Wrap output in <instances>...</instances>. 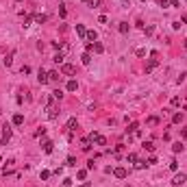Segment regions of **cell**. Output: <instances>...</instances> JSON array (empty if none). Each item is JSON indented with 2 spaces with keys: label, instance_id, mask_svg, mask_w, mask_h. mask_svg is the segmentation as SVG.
I'll list each match as a JSON object with an SVG mask.
<instances>
[{
  "label": "cell",
  "instance_id": "obj_1",
  "mask_svg": "<svg viewBox=\"0 0 187 187\" xmlns=\"http://www.w3.org/2000/svg\"><path fill=\"white\" fill-rule=\"evenodd\" d=\"M52 100H54V98H52ZM52 100L48 102V118H50V120H57V118H59V109H57V104H54Z\"/></svg>",
  "mask_w": 187,
  "mask_h": 187
},
{
  "label": "cell",
  "instance_id": "obj_2",
  "mask_svg": "<svg viewBox=\"0 0 187 187\" xmlns=\"http://www.w3.org/2000/svg\"><path fill=\"white\" fill-rule=\"evenodd\" d=\"M157 65H159V59H157V52H152V59H150V61H148V63H146V74H150V72H152L154 68H157Z\"/></svg>",
  "mask_w": 187,
  "mask_h": 187
},
{
  "label": "cell",
  "instance_id": "obj_3",
  "mask_svg": "<svg viewBox=\"0 0 187 187\" xmlns=\"http://www.w3.org/2000/svg\"><path fill=\"white\" fill-rule=\"evenodd\" d=\"M89 139H91V144H98V146H104V144H107L104 135H100V133H91V135H89Z\"/></svg>",
  "mask_w": 187,
  "mask_h": 187
},
{
  "label": "cell",
  "instance_id": "obj_4",
  "mask_svg": "<svg viewBox=\"0 0 187 187\" xmlns=\"http://www.w3.org/2000/svg\"><path fill=\"white\" fill-rule=\"evenodd\" d=\"M74 72H76V68H74L72 63H61V74H65V76H72Z\"/></svg>",
  "mask_w": 187,
  "mask_h": 187
},
{
  "label": "cell",
  "instance_id": "obj_5",
  "mask_svg": "<svg viewBox=\"0 0 187 187\" xmlns=\"http://www.w3.org/2000/svg\"><path fill=\"white\" fill-rule=\"evenodd\" d=\"M9 139H11V128H9V126H5V131H2V139H0V144H2V146H7V144H9Z\"/></svg>",
  "mask_w": 187,
  "mask_h": 187
},
{
  "label": "cell",
  "instance_id": "obj_6",
  "mask_svg": "<svg viewBox=\"0 0 187 187\" xmlns=\"http://www.w3.org/2000/svg\"><path fill=\"white\" fill-rule=\"evenodd\" d=\"M37 81H39L41 85L50 83V79H48V72H46V70H39V74H37Z\"/></svg>",
  "mask_w": 187,
  "mask_h": 187
},
{
  "label": "cell",
  "instance_id": "obj_7",
  "mask_svg": "<svg viewBox=\"0 0 187 187\" xmlns=\"http://www.w3.org/2000/svg\"><path fill=\"white\" fill-rule=\"evenodd\" d=\"M41 148H44V152H52V150H54V144L52 142H50V139H44V142H41Z\"/></svg>",
  "mask_w": 187,
  "mask_h": 187
},
{
  "label": "cell",
  "instance_id": "obj_8",
  "mask_svg": "<svg viewBox=\"0 0 187 187\" xmlns=\"http://www.w3.org/2000/svg\"><path fill=\"white\" fill-rule=\"evenodd\" d=\"M113 174H115V178H126V176H128L126 167H115V170H113Z\"/></svg>",
  "mask_w": 187,
  "mask_h": 187
},
{
  "label": "cell",
  "instance_id": "obj_9",
  "mask_svg": "<svg viewBox=\"0 0 187 187\" xmlns=\"http://www.w3.org/2000/svg\"><path fill=\"white\" fill-rule=\"evenodd\" d=\"M185 181H187V174H183V172H181V174H176V176H174V181H172V183L178 187V185H183Z\"/></svg>",
  "mask_w": 187,
  "mask_h": 187
},
{
  "label": "cell",
  "instance_id": "obj_10",
  "mask_svg": "<svg viewBox=\"0 0 187 187\" xmlns=\"http://www.w3.org/2000/svg\"><path fill=\"white\" fill-rule=\"evenodd\" d=\"M13 124H15V126H22V124H24V115H22V113H15V115H13Z\"/></svg>",
  "mask_w": 187,
  "mask_h": 187
},
{
  "label": "cell",
  "instance_id": "obj_11",
  "mask_svg": "<svg viewBox=\"0 0 187 187\" xmlns=\"http://www.w3.org/2000/svg\"><path fill=\"white\" fill-rule=\"evenodd\" d=\"M76 35H79V37H83V39L87 37V30H85L83 24H76Z\"/></svg>",
  "mask_w": 187,
  "mask_h": 187
},
{
  "label": "cell",
  "instance_id": "obj_12",
  "mask_svg": "<svg viewBox=\"0 0 187 187\" xmlns=\"http://www.w3.org/2000/svg\"><path fill=\"white\" fill-rule=\"evenodd\" d=\"M81 148H83V150H89V148H91V139H89V137L81 139Z\"/></svg>",
  "mask_w": 187,
  "mask_h": 187
},
{
  "label": "cell",
  "instance_id": "obj_13",
  "mask_svg": "<svg viewBox=\"0 0 187 187\" xmlns=\"http://www.w3.org/2000/svg\"><path fill=\"white\" fill-rule=\"evenodd\" d=\"M48 79H50V81H54V83H57V81L61 79V74L57 72V70H52V72H48Z\"/></svg>",
  "mask_w": 187,
  "mask_h": 187
},
{
  "label": "cell",
  "instance_id": "obj_14",
  "mask_svg": "<svg viewBox=\"0 0 187 187\" xmlns=\"http://www.w3.org/2000/svg\"><path fill=\"white\" fill-rule=\"evenodd\" d=\"M76 89H79V83H76V81H68V91H76Z\"/></svg>",
  "mask_w": 187,
  "mask_h": 187
},
{
  "label": "cell",
  "instance_id": "obj_15",
  "mask_svg": "<svg viewBox=\"0 0 187 187\" xmlns=\"http://www.w3.org/2000/svg\"><path fill=\"white\" fill-rule=\"evenodd\" d=\"M13 57H15V50H11V52L5 57V65H11V63H13Z\"/></svg>",
  "mask_w": 187,
  "mask_h": 187
},
{
  "label": "cell",
  "instance_id": "obj_16",
  "mask_svg": "<svg viewBox=\"0 0 187 187\" xmlns=\"http://www.w3.org/2000/svg\"><path fill=\"white\" fill-rule=\"evenodd\" d=\"M33 18H35V22H37V24H44V22L48 20V18H46L44 13H37V15H33Z\"/></svg>",
  "mask_w": 187,
  "mask_h": 187
},
{
  "label": "cell",
  "instance_id": "obj_17",
  "mask_svg": "<svg viewBox=\"0 0 187 187\" xmlns=\"http://www.w3.org/2000/svg\"><path fill=\"white\" fill-rule=\"evenodd\" d=\"M94 52H98V54H100V52H104V46L100 44V41H94Z\"/></svg>",
  "mask_w": 187,
  "mask_h": 187
},
{
  "label": "cell",
  "instance_id": "obj_18",
  "mask_svg": "<svg viewBox=\"0 0 187 187\" xmlns=\"http://www.w3.org/2000/svg\"><path fill=\"white\" fill-rule=\"evenodd\" d=\"M146 122H148V126H157V124H159V118H157V115H150Z\"/></svg>",
  "mask_w": 187,
  "mask_h": 187
},
{
  "label": "cell",
  "instance_id": "obj_19",
  "mask_svg": "<svg viewBox=\"0 0 187 187\" xmlns=\"http://www.w3.org/2000/svg\"><path fill=\"white\" fill-rule=\"evenodd\" d=\"M76 126H79V122H76V118H70V120H68V128H70V131H74Z\"/></svg>",
  "mask_w": 187,
  "mask_h": 187
},
{
  "label": "cell",
  "instance_id": "obj_20",
  "mask_svg": "<svg viewBox=\"0 0 187 187\" xmlns=\"http://www.w3.org/2000/svg\"><path fill=\"white\" fill-rule=\"evenodd\" d=\"M183 118H185L183 113H174V115H172V122H174V124H181V122H183Z\"/></svg>",
  "mask_w": 187,
  "mask_h": 187
},
{
  "label": "cell",
  "instance_id": "obj_21",
  "mask_svg": "<svg viewBox=\"0 0 187 187\" xmlns=\"http://www.w3.org/2000/svg\"><path fill=\"white\" fill-rule=\"evenodd\" d=\"M183 148H185V146H183V144H181V142H176V144H172V150H174V152H183Z\"/></svg>",
  "mask_w": 187,
  "mask_h": 187
},
{
  "label": "cell",
  "instance_id": "obj_22",
  "mask_svg": "<svg viewBox=\"0 0 187 187\" xmlns=\"http://www.w3.org/2000/svg\"><path fill=\"white\" fill-rule=\"evenodd\" d=\"M126 161L128 163H137L139 159H137V154H135V152H131V154H126Z\"/></svg>",
  "mask_w": 187,
  "mask_h": 187
},
{
  "label": "cell",
  "instance_id": "obj_23",
  "mask_svg": "<svg viewBox=\"0 0 187 187\" xmlns=\"http://www.w3.org/2000/svg\"><path fill=\"white\" fill-rule=\"evenodd\" d=\"M76 178H79V181H85V178H87V170H79V172H76Z\"/></svg>",
  "mask_w": 187,
  "mask_h": 187
},
{
  "label": "cell",
  "instance_id": "obj_24",
  "mask_svg": "<svg viewBox=\"0 0 187 187\" xmlns=\"http://www.w3.org/2000/svg\"><path fill=\"white\" fill-rule=\"evenodd\" d=\"M118 28H120V33H122V35H126V33H128V24H126V22H120Z\"/></svg>",
  "mask_w": 187,
  "mask_h": 187
},
{
  "label": "cell",
  "instance_id": "obj_25",
  "mask_svg": "<svg viewBox=\"0 0 187 187\" xmlns=\"http://www.w3.org/2000/svg\"><path fill=\"white\" fill-rule=\"evenodd\" d=\"M87 39H89V41H96V39H98L96 30H87Z\"/></svg>",
  "mask_w": 187,
  "mask_h": 187
},
{
  "label": "cell",
  "instance_id": "obj_26",
  "mask_svg": "<svg viewBox=\"0 0 187 187\" xmlns=\"http://www.w3.org/2000/svg\"><path fill=\"white\" fill-rule=\"evenodd\" d=\"M52 98H54V100H61V98H63V91H61V89H54V91H52Z\"/></svg>",
  "mask_w": 187,
  "mask_h": 187
},
{
  "label": "cell",
  "instance_id": "obj_27",
  "mask_svg": "<svg viewBox=\"0 0 187 187\" xmlns=\"http://www.w3.org/2000/svg\"><path fill=\"white\" fill-rule=\"evenodd\" d=\"M144 148H146L148 152H154V144L152 142H144Z\"/></svg>",
  "mask_w": 187,
  "mask_h": 187
},
{
  "label": "cell",
  "instance_id": "obj_28",
  "mask_svg": "<svg viewBox=\"0 0 187 187\" xmlns=\"http://www.w3.org/2000/svg\"><path fill=\"white\" fill-rule=\"evenodd\" d=\"M81 61H83L85 65H89V61H91V54H89V52H85L83 57H81Z\"/></svg>",
  "mask_w": 187,
  "mask_h": 187
},
{
  "label": "cell",
  "instance_id": "obj_29",
  "mask_svg": "<svg viewBox=\"0 0 187 187\" xmlns=\"http://www.w3.org/2000/svg\"><path fill=\"white\" fill-rule=\"evenodd\" d=\"M39 176H41V181H48V178H50V172H48V170H41Z\"/></svg>",
  "mask_w": 187,
  "mask_h": 187
},
{
  "label": "cell",
  "instance_id": "obj_30",
  "mask_svg": "<svg viewBox=\"0 0 187 187\" xmlns=\"http://www.w3.org/2000/svg\"><path fill=\"white\" fill-rule=\"evenodd\" d=\"M146 165H148L146 161H137V163H135V170H144V167H146Z\"/></svg>",
  "mask_w": 187,
  "mask_h": 187
},
{
  "label": "cell",
  "instance_id": "obj_31",
  "mask_svg": "<svg viewBox=\"0 0 187 187\" xmlns=\"http://www.w3.org/2000/svg\"><path fill=\"white\" fill-rule=\"evenodd\" d=\"M52 61H54V63H63V54H61V52H59V54H54V59H52Z\"/></svg>",
  "mask_w": 187,
  "mask_h": 187
},
{
  "label": "cell",
  "instance_id": "obj_32",
  "mask_svg": "<svg viewBox=\"0 0 187 187\" xmlns=\"http://www.w3.org/2000/svg\"><path fill=\"white\" fill-rule=\"evenodd\" d=\"M144 33H146V35H152V33H154V26H152V24L146 26V28H144Z\"/></svg>",
  "mask_w": 187,
  "mask_h": 187
},
{
  "label": "cell",
  "instance_id": "obj_33",
  "mask_svg": "<svg viewBox=\"0 0 187 187\" xmlns=\"http://www.w3.org/2000/svg\"><path fill=\"white\" fill-rule=\"evenodd\" d=\"M65 13H68V11H65V7L59 5V15H61V18H65Z\"/></svg>",
  "mask_w": 187,
  "mask_h": 187
},
{
  "label": "cell",
  "instance_id": "obj_34",
  "mask_svg": "<svg viewBox=\"0 0 187 187\" xmlns=\"http://www.w3.org/2000/svg\"><path fill=\"white\" fill-rule=\"evenodd\" d=\"M170 2H172V0H159V5H161L163 9H165V7H170Z\"/></svg>",
  "mask_w": 187,
  "mask_h": 187
},
{
  "label": "cell",
  "instance_id": "obj_35",
  "mask_svg": "<svg viewBox=\"0 0 187 187\" xmlns=\"http://www.w3.org/2000/svg\"><path fill=\"white\" fill-rule=\"evenodd\" d=\"M44 135H46V128H39V131L35 133V137H44Z\"/></svg>",
  "mask_w": 187,
  "mask_h": 187
},
{
  "label": "cell",
  "instance_id": "obj_36",
  "mask_svg": "<svg viewBox=\"0 0 187 187\" xmlns=\"http://www.w3.org/2000/svg\"><path fill=\"white\" fill-rule=\"evenodd\" d=\"M170 170H174V172H176V170H178V163H176V161H170Z\"/></svg>",
  "mask_w": 187,
  "mask_h": 187
},
{
  "label": "cell",
  "instance_id": "obj_37",
  "mask_svg": "<svg viewBox=\"0 0 187 187\" xmlns=\"http://www.w3.org/2000/svg\"><path fill=\"white\" fill-rule=\"evenodd\" d=\"M30 20H33V15H26L24 18V26H30Z\"/></svg>",
  "mask_w": 187,
  "mask_h": 187
},
{
  "label": "cell",
  "instance_id": "obj_38",
  "mask_svg": "<svg viewBox=\"0 0 187 187\" xmlns=\"http://www.w3.org/2000/svg\"><path fill=\"white\" fill-rule=\"evenodd\" d=\"M178 104H181V98H178V96H176V98H172V107H178Z\"/></svg>",
  "mask_w": 187,
  "mask_h": 187
},
{
  "label": "cell",
  "instance_id": "obj_39",
  "mask_svg": "<svg viewBox=\"0 0 187 187\" xmlns=\"http://www.w3.org/2000/svg\"><path fill=\"white\" fill-rule=\"evenodd\" d=\"M52 48H63V41H52Z\"/></svg>",
  "mask_w": 187,
  "mask_h": 187
},
{
  "label": "cell",
  "instance_id": "obj_40",
  "mask_svg": "<svg viewBox=\"0 0 187 187\" xmlns=\"http://www.w3.org/2000/svg\"><path fill=\"white\" fill-rule=\"evenodd\" d=\"M146 163H148V165H154V163H157V157H150V159L146 161Z\"/></svg>",
  "mask_w": 187,
  "mask_h": 187
},
{
  "label": "cell",
  "instance_id": "obj_41",
  "mask_svg": "<svg viewBox=\"0 0 187 187\" xmlns=\"http://www.w3.org/2000/svg\"><path fill=\"white\" fill-rule=\"evenodd\" d=\"M13 163H15V159H7V167H5V170H9V167L13 165Z\"/></svg>",
  "mask_w": 187,
  "mask_h": 187
},
{
  "label": "cell",
  "instance_id": "obj_42",
  "mask_svg": "<svg viewBox=\"0 0 187 187\" xmlns=\"http://www.w3.org/2000/svg\"><path fill=\"white\" fill-rule=\"evenodd\" d=\"M68 165H76V159H74V157H68Z\"/></svg>",
  "mask_w": 187,
  "mask_h": 187
},
{
  "label": "cell",
  "instance_id": "obj_43",
  "mask_svg": "<svg viewBox=\"0 0 187 187\" xmlns=\"http://www.w3.org/2000/svg\"><path fill=\"white\" fill-rule=\"evenodd\" d=\"M70 185H72V178H65V181H63V187H70Z\"/></svg>",
  "mask_w": 187,
  "mask_h": 187
},
{
  "label": "cell",
  "instance_id": "obj_44",
  "mask_svg": "<svg viewBox=\"0 0 187 187\" xmlns=\"http://www.w3.org/2000/svg\"><path fill=\"white\" fill-rule=\"evenodd\" d=\"M170 7H181V2H178V0H172V2H170Z\"/></svg>",
  "mask_w": 187,
  "mask_h": 187
},
{
  "label": "cell",
  "instance_id": "obj_45",
  "mask_svg": "<svg viewBox=\"0 0 187 187\" xmlns=\"http://www.w3.org/2000/svg\"><path fill=\"white\" fill-rule=\"evenodd\" d=\"M181 22H183V24H187V15H183V18H181Z\"/></svg>",
  "mask_w": 187,
  "mask_h": 187
},
{
  "label": "cell",
  "instance_id": "obj_46",
  "mask_svg": "<svg viewBox=\"0 0 187 187\" xmlns=\"http://www.w3.org/2000/svg\"><path fill=\"white\" fill-rule=\"evenodd\" d=\"M83 2H87V5H89V7H91V2H94V0H83Z\"/></svg>",
  "mask_w": 187,
  "mask_h": 187
},
{
  "label": "cell",
  "instance_id": "obj_47",
  "mask_svg": "<svg viewBox=\"0 0 187 187\" xmlns=\"http://www.w3.org/2000/svg\"><path fill=\"white\" fill-rule=\"evenodd\" d=\"M81 187H89V183H85V185H81Z\"/></svg>",
  "mask_w": 187,
  "mask_h": 187
},
{
  "label": "cell",
  "instance_id": "obj_48",
  "mask_svg": "<svg viewBox=\"0 0 187 187\" xmlns=\"http://www.w3.org/2000/svg\"><path fill=\"white\" fill-rule=\"evenodd\" d=\"M185 48H187V39H185Z\"/></svg>",
  "mask_w": 187,
  "mask_h": 187
}]
</instances>
